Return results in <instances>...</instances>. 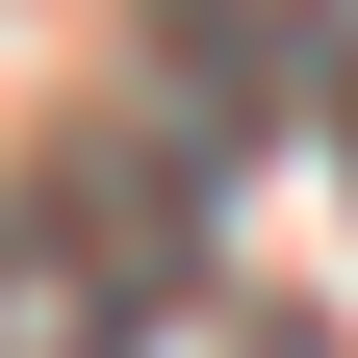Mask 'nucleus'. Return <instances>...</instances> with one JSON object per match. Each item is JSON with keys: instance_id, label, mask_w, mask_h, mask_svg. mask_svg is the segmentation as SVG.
<instances>
[{"instance_id": "obj_1", "label": "nucleus", "mask_w": 358, "mask_h": 358, "mask_svg": "<svg viewBox=\"0 0 358 358\" xmlns=\"http://www.w3.org/2000/svg\"><path fill=\"white\" fill-rule=\"evenodd\" d=\"M154 307H179V282H154V256H103L52 179L0 205V358H154Z\"/></svg>"}]
</instances>
